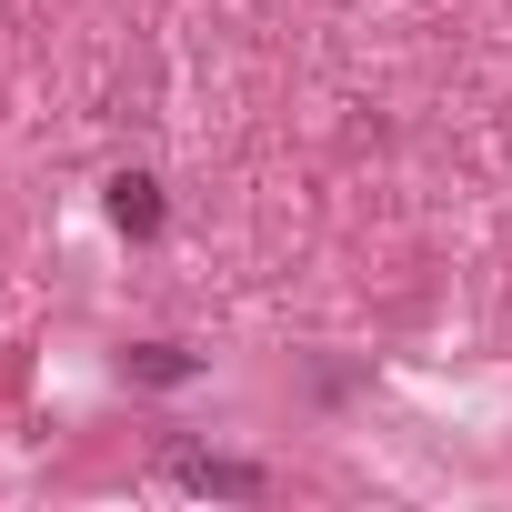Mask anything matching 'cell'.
I'll use <instances>...</instances> for the list:
<instances>
[{
    "label": "cell",
    "instance_id": "obj_1",
    "mask_svg": "<svg viewBox=\"0 0 512 512\" xmlns=\"http://www.w3.org/2000/svg\"><path fill=\"white\" fill-rule=\"evenodd\" d=\"M171 482L181 492H231V502H262L272 492L262 462H231V452H171Z\"/></svg>",
    "mask_w": 512,
    "mask_h": 512
},
{
    "label": "cell",
    "instance_id": "obj_2",
    "mask_svg": "<svg viewBox=\"0 0 512 512\" xmlns=\"http://www.w3.org/2000/svg\"><path fill=\"white\" fill-rule=\"evenodd\" d=\"M161 221H171L161 181H151V171H111V231H121V241H161Z\"/></svg>",
    "mask_w": 512,
    "mask_h": 512
},
{
    "label": "cell",
    "instance_id": "obj_3",
    "mask_svg": "<svg viewBox=\"0 0 512 512\" xmlns=\"http://www.w3.org/2000/svg\"><path fill=\"white\" fill-rule=\"evenodd\" d=\"M121 372H131V382H151V392H171V382H191V372H201V352H181V342H131V352H121Z\"/></svg>",
    "mask_w": 512,
    "mask_h": 512
}]
</instances>
